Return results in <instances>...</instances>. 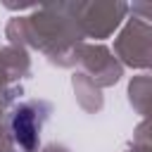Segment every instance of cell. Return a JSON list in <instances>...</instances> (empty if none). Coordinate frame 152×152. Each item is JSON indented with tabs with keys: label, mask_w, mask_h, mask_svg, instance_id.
<instances>
[{
	"label": "cell",
	"mask_w": 152,
	"mask_h": 152,
	"mask_svg": "<svg viewBox=\"0 0 152 152\" xmlns=\"http://www.w3.org/2000/svg\"><path fill=\"white\" fill-rule=\"evenodd\" d=\"M12 135L14 142L21 145L26 152L36 150V145L40 142V119L33 112L31 104H21L14 109L12 114Z\"/></svg>",
	"instance_id": "obj_1"
}]
</instances>
